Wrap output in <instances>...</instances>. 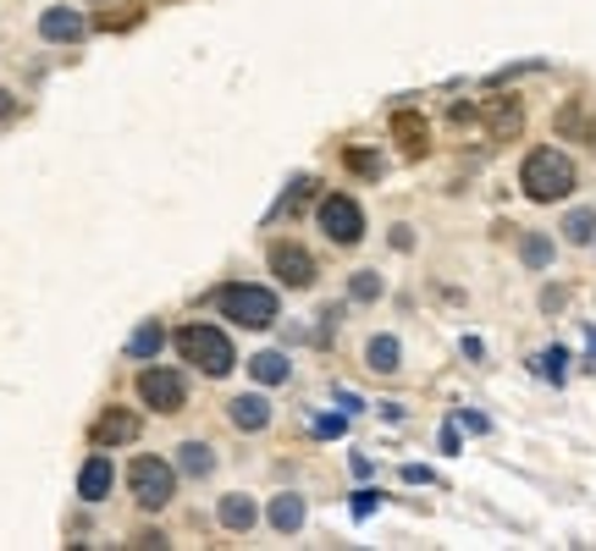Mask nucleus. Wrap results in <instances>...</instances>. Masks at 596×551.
<instances>
[{
  "instance_id": "obj_33",
  "label": "nucleus",
  "mask_w": 596,
  "mask_h": 551,
  "mask_svg": "<svg viewBox=\"0 0 596 551\" xmlns=\"http://www.w3.org/2000/svg\"><path fill=\"white\" fill-rule=\"evenodd\" d=\"M404 480H409V485H431V480H437V474H431V469H426V463H409V469H404Z\"/></svg>"
},
{
  "instance_id": "obj_6",
  "label": "nucleus",
  "mask_w": 596,
  "mask_h": 551,
  "mask_svg": "<svg viewBox=\"0 0 596 551\" xmlns=\"http://www.w3.org/2000/svg\"><path fill=\"white\" fill-rule=\"evenodd\" d=\"M139 403H145L149 413H182L188 409V375H182L177 364L149 359L145 370H139Z\"/></svg>"
},
{
  "instance_id": "obj_16",
  "label": "nucleus",
  "mask_w": 596,
  "mask_h": 551,
  "mask_svg": "<svg viewBox=\"0 0 596 551\" xmlns=\"http://www.w3.org/2000/svg\"><path fill=\"white\" fill-rule=\"evenodd\" d=\"M171 463H177L188 480H210L221 458H216V447H210V441H182V447L171 452Z\"/></svg>"
},
{
  "instance_id": "obj_24",
  "label": "nucleus",
  "mask_w": 596,
  "mask_h": 551,
  "mask_svg": "<svg viewBox=\"0 0 596 551\" xmlns=\"http://www.w3.org/2000/svg\"><path fill=\"white\" fill-rule=\"evenodd\" d=\"M348 508H354V519H370V513H376V508H381V491H376V485H359V491H354V502H348Z\"/></svg>"
},
{
  "instance_id": "obj_7",
  "label": "nucleus",
  "mask_w": 596,
  "mask_h": 551,
  "mask_svg": "<svg viewBox=\"0 0 596 551\" xmlns=\"http://www.w3.org/2000/svg\"><path fill=\"white\" fill-rule=\"evenodd\" d=\"M266 266H271V276H277L288 292H309V287L320 281L315 254H309L304 243H294V238H277V243H271V254H266Z\"/></svg>"
},
{
  "instance_id": "obj_22",
  "label": "nucleus",
  "mask_w": 596,
  "mask_h": 551,
  "mask_svg": "<svg viewBox=\"0 0 596 551\" xmlns=\"http://www.w3.org/2000/svg\"><path fill=\"white\" fill-rule=\"evenodd\" d=\"M315 188H320L315 177H294V182H288V193H282V204H277L271 216H294V210H304V204L315 199Z\"/></svg>"
},
{
  "instance_id": "obj_1",
  "label": "nucleus",
  "mask_w": 596,
  "mask_h": 551,
  "mask_svg": "<svg viewBox=\"0 0 596 551\" xmlns=\"http://www.w3.org/2000/svg\"><path fill=\"white\" fill-rule=\"evenodd\" d=\"M575 182H580V171H575V160H569L558 143H536V149L519 160V193H525L530 204H564V199L575 193Z\"/></svg>"
},
{
  "instance_id": "obj_13",
  "label": "nucleus",
  "mask_w": 596,
  "mask_h": 551,
  "mask_svg": "<svg viewBox=\"0 0 596 551\" xmlns=\"http://www.w3.org/2000/svg\"><path fill=\"white\" fill-rule=\"evenodd\" d=\"M365 370H370V375H398V370H404V342H398L393 331L370 337V342H365Z\"/></svg>"
},
{
  "instance_id": "obj_15",
  "label": "nucleus",
  "mask_w": 596,
  "mask_h": 551,
  "mask_svg": "<svg viewBox=\"0 0 596 551\" xmlns=\"http://www.w3.org/2000/svg\"><path fill=\"white\" fill-rule=\"evenodd\" d=\"M304 519H309V508H304V497H298V491L271 497V508H266V524H271L277 535H298V530H304Z\"/></svg>"
},
{
  "instance_id": "obj_14",
  "label": "nucleus",
  "mask_w": 596,
  "mask_h": 551,
  "mask_svg": "<svg viewBox=\"0 0 596 551\" xmlns=\"http://www.w3.org/2000/svg\"><path fill=\"white\" fill-rule=\"evenodd\" d=\"M160 353H166V320H145V325L128 337V348H122L128 364H149V359H160Z\"/></svg>"
},
{
  "instance_id": "obj_19",
  "label": "nucleus",
  "mask_w": 596,
  "mask_h": 551,
  "mask_svg": "<svg viewBox=\"0 0 596 551\" xmlns=\"http://www.w3.org/2000/svg\"><path fill=\"white\" fill-rule=\"evenodd\" d=\"M558 232H564V243H575V249H592V243H596V210H592V204L569 210Z\"/></svg>"
},
{
  "instance_id": "obj_8",
  "label": "nucleus",
  "mask_w": 596,
  "mask_h": 551,
  "mask_svg": "<svg viewBox=\"0 0 596 551\" xmlns=\"http://www.w3.org/2000/svg\"><path fill=\"white\" fill-rule=\"evenodd\" d=\"M139 435H145V419L133 409H122V403L100 409L95 424H89V447H106V452H122V447H133Z\"/></svg>"
},
{
  "instance_id": "obj_35",
  "label": "nucleus",
  "mask_w": 596,
  "mask_h": 551,
  "mask_svg": "<svg viewBox=\"0 0 596 551\" xmlns=\"http://www.w3.org/2000/svg\"><path fill=\"white\" fill-rule=\"evenodd\" d=\"M458 348H464V359H475V364H480V359H486V342H480V337H464V342H458Z\"/></svg>"
},
{
  "instance_id": "obj_4",
  "label": "nucleus",
  "mask_w": 596,
  "mask_h": 551,
  "mask_svg": "<svg viewBox=\"0 0 596 551\" xmlns=\"http://www.w3.org/2000/svg\"><path fill=\"white\" fill-rule=\"evenodd\" d=\"M177 485H182V469L160 452H139L128 463V497H133L139 513H166L177 502Z\"/></svg>"
},
{
  "instance_id": "obj_30",
  "label": "nucleus",
  "mask_w": 596,
  "mask_h": 551,
  "mask_svg": "<svg viewBox=\"0 0 596 551\" xmlns=\"http://www.w3.org/2000/svg\"><path fill=\"white\" fill-rule=\"evenodd\" d=\"M564 303H569V292H564V287H547V292H542V309H547V314H558Z\"/></svg>"
},
{
  "instance_id": "obj_37",
  "label": "nucleus",
  "mask_w": 596,
  "mask_h": 551,
  "mask_svg": "<svg viewBox=\"0 0 596 551\" xmlns=\"http://www.w3.org/2000/svg\"><path fill=\"white\" fill-rule=\"evenodd\" d=\"M586 353H592V370H596V325H586Z\"/></svg>"
},
{
  "instance_id": "obj_29",
  "label": "nucleus",
  "mask_w": 596,
  "mask_h": 551,
  "mask_svg": "<svg viewBox=\"0 0 596 551\" xmlns=\"http://www.w3.org/2000/svg\"><path fill=\"white\" fill-rule=\"evenodd\" d=\"M133 547H139V551H160V547H166V530H139V535H133Z\"/></svg>"
},
{
  "instance_id": "obj_32",
  "label": "nucleus",
  "mask_w": 596,
  "mask_h": 551,
  "mask_svg": "<svg viewBox=\"0 0 596 551\" xmlns=\"http://www.w3.org/2000/svg\"><path fill=\"white\" fill-rule=\"evenodd\" d=\"M393 249L409 254V249H415V227H393Z\"/></svg>"
},
{
  "instance_id": "obj_31",
  "label": "nucleus",
  "mask_w": 596,
  "mask_h": 551,
  "mask_svg": "<svg viewBox=\"0 0 596 551\" xmlns=\"http://www.w3.org/2000/svg\"><path fill=\"white\" fill-rule=\"evenodd\" d=\"M437 441H443V452L453 458V452L464 447V430H458V424H443V435H437Z\"/></svg>"
},
{
  "instance_id": "obj_25",
  "label": "nucleus",
  "mask_w": 596,
  "mask_h": 551,
  "mask_svg": "<svg viewBox=\"0 0 596 551\" xmlns=\"http://www.w3.org/2000/svg\"><path fill=\"white\" fill-rule=\"evenodd\" d=\"M519 122H525V111H519V106H503V111H497V122H491V133L514 138V133H519Z\"/></svg>"
},
{
  "instance_id": "obj_17",
  "label": "nucleus",
  "mask_w": 596,
  "mask_h": 551,
  "mask_svg": "<svg viewBox=\"0 0 596 551\" xmlns=\"http://www.w3.org/2000/svg\"><path fill=\"white\" fill-rule=\"evenodd\" d=\"M553 260H558V243L547 232H525L519 238V266L525 271H553Z\"/></svg>"
},
{
  "instance_id": "obj_9",
  "label": "nucleus",
  "mask_w": 596,
  "mask_h": 551,
  "mask_svg": "<svg viewBox=\"0 0 596 551\" xmlns=\"http://www.w3.org/2000/svg\"><path fill=\"white\" fill-rule=\"evenodd\" d=\"M111 485H117V458L106 452V447H95L83 463H78V502H106L111 497Z\"/></svg>"
},
{
  "instance_id": "obj_20",
  "label": "nucleus",
  "mask_w": 596,
  "mask_h": 551,
  "mask_svg": "<svg viewBox=\"0 0 596 551\" xmlns=\"http://www.w3.org/2000/svg\"><path fill=\"white\" fill-rule=\"evenodd\" d=\"M381 292H387V281H381L376 271H354L348 276V303H376Z\"/></svg>"
},
{
  "instance_id": "obj_18",
  "label": "nucleus",
  "mask_w": 596,
  "mask_h": 551,
  "mask_svg": "<svg viewBox=\"0 0 596 551\" xmlns=\"http://www.w3.org/2000/svg\"><path fill=\"white\" fill-rule=\"evenodd\" d=\"M249 375H255L260 387H282V381L294 375V364H288V353L271 348V353H255V359H249Z\"/></svg>"
},
{
  "instance_id": "obj_11",
  "label": "nucleus",
  "mask_w": 596,
  "mask_h": 551,
  "mask_svg": "<svg viewBox=\"0 0 596 551\" xmlns=\"http://www.w3.org/2000/svg\"><path fill=\"white\" fill-rule=\"evenodd\" d=\"M260 519H266V513H260V502H255L249 491H227V497L216 502V524H221L227 535H255Z\"/></svg>"
},
{
  "instance_id": "obj_27",
  "label": "nucleus",
  "mask_w": 596,
  "mask_h": 551,
  "mask_svg": "<svg viewBox=\"0 0 596 551\" xmlns=\"http://www.w3.org/2000/svg\"><path fill=\"white\" fill-rule=\"evenodd\" d=\"M331 398H337V409L348 413V419H354V413H365V398H359L354 387H331Z\"/></svg>"
},
{
  "instance_id": "obj_26",
  "label": "nucleus",
  "mask_w": 596,
  "mask_h": 551,
  "mask_svg": "<svg viewBox=\"0 0 596 551\" xmlns=\"http://www.w3.org/2000/svg\"><path fill=\"white\" fill-rule=\"evenodd\" d=\"M309 430H315L320 441H331V435H342V430H348V413H320Z\"/></svg>"
},
{
  "instance_id": "obj_12",
  "label": "nucleus",
  "mask_w": 596,
  "mask_h": 551,
  "mask_svg": "<svg viewBox=\"0 0 596 551\" xmlns=\"http://www.w3.org/2000/svg\"><path fill=\"white\" fill-rule=\"evenodd\" d=\"M227 419H232V430H244V435H260V430H271V398L266 392H238L232 403H227Z\"/></svg>"
},
{
  "instance_id": "obj_21",
  "label": "nucleus",
  "mask_w": 596,
  "mask_h": 551,
  "mask_svg": "<svg viewBox=\"0 0 596 551\" xmlns=\"http://www.w3.org/2000/svg\"><path fill=\"white\" fill-rule=\"evenodd\" d=\"M530 370H542V381H553V387H564L569 381V348H547Z\"/></svg>"
},
{
  "instance_id": "obj_28",
  "label": "nucleus",
  "mask_w": 596,
  "mask_h": 551,
  "mask_svg": "<svg viewBox=\"0 0 596 551\" xmlns=\"http://www.w3.org/2000/svg\"><path fill=\"white\" fill-rule=\"evenodd\" d=\"M458 430H469V435H486V430H491V419H486V413H475V409H458Z\"/></svg>"
},
{
  "instance_id": "obj_2",
  "label": "nucleus",
  "mask_w": 596,
  "mask_h": 551,
  "mask_svg": "<svg viewBox=\"0 0 596 551\" xmlns=\"http://www.w3.org/2000/svg\"><path fill=\"white\" fill-rule=\"evenodd\" d=\"M210 309L227 320V325H244V331H271L282 320V298L277 287L266 281H221L210 292Z\"/></svg>"
},
{
  "instance_id": "obj_34",
  "label": "nucleus",
  "mask_w": 596,
  "mask_h": 551,
  "mask_svg": "<svg viewBox=\"0 0 596 551\" xmlns=\"http://www.w3.org/2000/svg\"><path fill=\"white\" fill-rule=\"evenodd\" d=\"M17 111H22V106H17V94H11V89H0V122H17Z\"/></svg>"
},
{
  "instance_id": "obj_36",
  "label": "nucleus",
  "mask_w": 596,
  "mask_h": 551,
  "mask_svg": "<svg viewBox=\"0 0 596 551\" xmlns=\"http://www.w3.org/2000/svg\"><path fill=\"white\" fill-rule=\"evenodd\" d=\"M381 419H387V424H404V403H381Z\"/></svg>"
},
{
  "instance_id": "obj_10",
  "label": "nucleus",
  "mask_w": 596,
  "mask_h": 551,
  "mask_svg": "<svg viewBox=\"0 0 596 551\" xmlns=\"http://www.w3.org/2000/svg\"><path fill=\"white\" fill-rule=\"evenodd\" d=\"M39 39L44 44H83L89 39V17L78 6H44L39 11Z\"/></svg>"
},
{
  "instance_id": "obj_23",
  "label": "nucleus",
  "mask_w": 596,
  "mask_h": 551,
  "mask_svg": "<svg viewBox=\"0 0 596 551\" xmlns=\"http://www.w3.org/2000/svg\"><path fill=\"white\" fill-rule=\"evenodd\" d=\"M342 160H348V171H359V177H381V154H376V149H348Z\"/></svg>"
},
{
  "instance_id": "obj_5",
  "label": "nucleus",
  "mask_w": 596,
  "mask_h": 551,
  "mask_svg": "<svg viewBox=\"0 0 596 551\" xmlns=\"http://www.w3.org/2000/svg\"><path fill=\"white\" fill-rule=\"evenodd\" d=\"M315 227L326 232V243H337V249H359L365 243V204L354 199V193H326L320 204H315Z\"/></svg>"
},
{
  "instance_id": "obj_3",
  "label": "nucleus",
  "mask_w": 596,
  "mask_h": 551,
  "mask_svg": "<svg viewBox=\"0 0 596 551\" xmlns=\"http://www.w3.org/2000/svg\"><path fill=\"white\" fill-rule=\"evenodd\" d=\"M171 348H177L182 364H193V370L210 375V381H227V375L238 370L232 337H227L221 325H210V320H182V325L171 331Z\"/></svg>"
}]
</instances>
